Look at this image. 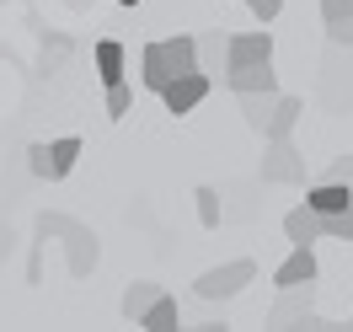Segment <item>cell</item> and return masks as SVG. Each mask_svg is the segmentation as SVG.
I'll return each mask as SVG.
<instances>
[{
	"label": "cell",
	"instance_id": "obj_12",
	"mask_svg": "<svg viewBox=\"0 0 353 332\" xmlns=\"http://www.w3.org/2000/svg\"><path fill=\"white\" fill-rule=\"evenodd\" d=\"M300 113H305V102H300V97H284V91H279V102H273V113H268L263 139H289V134H294V124H300Z\"/></svg>",
	"mask_w": 353,
	"mask_h": 332
},
{
	"label": "cell",
	"instance_id": "obj_3",
	"mask_svg": "<svg viewBox=\"0 0 353 332\" xmlns=\"http://www.w3.org/2000/svg\"><path fill=\"white\" fill-rule=\"evenodd\" d=\"M38 231H43V236H65V246H70V273H75V279H86L91 268H97V236H91L81 220L43 215V220H38Z\"/></svg>",
	"mask_w": 353,
	"mask_h": 332
},
{
	"label": "cell",
	"instance_id": "obj_26",
	"mask_svg": "<svg viewBox=\"0 0 353 332\" xmlns=\"http://www.w3.org/2000/svg\"><path fill=\"white\" fill-rule=\"evenodd\" d=\"M327 38H332V43H343V48H353V17H348V22H327Z\"/></svg>",
	"mask_w": 353,
	"mask_h": 332
},
{
	"label": "cell",
	"instance_id": "obj_23",
	"mask_svg": "<svg viewBox=\"0 0 353 332\" xmlns=\"http://www.w3.org/2000/svg\"><path fill=\"white\" fill-rule=\"evenodd\" d=\"M27 166H32V177L54 182V155H48V145H32V150H27Z\"/></svg>",
	"mask_w": 353,
	"mask_h": 332
},
{
	"label": "cell",
	"instance_id": "obj_24",
	"mask_svg": "<svg viewBox=\"0 0 353 332\" xmlns=\"http://www.w3.org/2000/svg\"><path fill=\"white\" fill-rule=\"evenodd\" d=\"M353 0H321V22H348Z\"/></svg>",
	"mask_w": 353,
	"mask_h": 332
},
{
	"label": "cell",
	"instance_id": "obj_18",
	"mask_svg": "<svg viewBox=\"0 0 353 332\" xmlns=\"http://www.w3.org/2000/svg\"><path fill=\"white\" fill-rule=\"evenodd\" d=\"M193 204H199V225L203 231H220V188H209V182H199V188H193Z\"/></svg>",
	"mask_w": 353,
	"mask_h": 332
},
{
	"label": "cell",
	"instance_id": "obj_28",
	"mask_svg": "<svg viewBox=\"0 0 353 332\" xmlns=\"http://www.w3.org/2000/svg\"><path fill=\"white\" fill-rule=\"evenodd\" d=\"M348 327H353V322H348Z\"/></svg>",
	"mask_w": 353,
	"mask_h": 332
},
{
	"label": "cell",
	"instance_id": "obj_8",
	"mask_svg": "<svg viewBox=\"0 0 353 332\" xmlns=\"http://www.w3.org/2000/svg\"><path fill=\"white\" fill-rule=\"evenodd\" d=\"M273 284L289 289V284H316V252L310 246H289V257L273 268Z\"/></svg>",
	"mask_w": 353,
	"mask_h": 332
},
{
	"label": "cell",
	"instance_id": "obj_6",
	"mask_svg": "<svg viewBox=\"0 0 353 332\" xmlns=\"http://www.w3.org/2000/svg\"><path fill=\"white\" fill-rule=\"evenodd\" d=\"M263 182H305V155L294 150L289 139H268V155H263Z\"/></svg>",
	"mask_w": 353,
	"mask_h": 332
},
{
	"label": "cell",
	"instance_id": "obj_17",
	"mask_svg": "<svg viewBox=\"0 0 353 332\" xmlns=\"http://www.w3.org/2000/svg\"><path fill=\"white\" fill-rule=\"evenodd\" d=\"M241 102V118H246V129H268V113H273V102H279V91H241L236 97Z\"/></svg>",
	"mask_w": 353,
	"mask_h": 332
},
{
	"label": "cell",
	"instance_id": "obj_25",
	"mask_svg": "<svg viewBox=\"0 0 353 332\" xmlns=\"http://www.w3.org/2000/svg\"><path fill=\"white\" fill-rule=\"evenodd\" d=\"M327 182H353V155H337L327 166Z\"/></svg>",
	"mask_w": 353,
	"mask_h": 332
},
{
	"label": "cell",
	"instance_id": "obj_4",
	"mask_svg": "<svg viewBox=\"0 0 353 332\" xmlns=\"http://www.w3.org/2000/svg\"><path fill=\"white\" fill-rule=\"evenodd\" d=\"M268 327H327V322H316V289L289 284L279 295V306L268 311Z\"/></svg>",
	"mask_w": 353,
	"mask_h": 332
},
{
	"label": "cell",
	"instance_id": "obj_5",
	"mask_svg": "<svg viewBox=\"0 0 353 332\" xmlns=\"http://www.w3.org/2000/svg\"><path fill=\"white\" fill-rule=\"evenodd\" d=\"M209 86H214V75H209V70H188V75H176L172 86H161V102H166V113L182 118V113H193L203 97H209Z\"/></svg>",
	"mask_w": 353,
	"mask_h": 332
},
{
	"label": "cell",
	"instance_id": "obj_11",
	"mask_svg": "<svg viewBox=\"0 0 353 332\" xmlns=\"http://www.w3.org/2000/svg\"><path fill=\"white\" fill-rule=\"evenodd\" d=\"M284 236L289 246H310V242H321V215L310 209V204H294L284 215Z\"/></svg>",
	"mask_w": 353,
	"mask_h": 332
},
{
	"label": "cell",
	"instance_id": "obj_13",
	"mask_svg": "<svg viewBox=\"0 0 353 332\" xmlns=\"http://www.w3.org/2000/svg\"><path fill=\"white\" fill-rule=\"evenodd\" d=\"M91 59H97V75H102V86H108V81H123V75H129V54H123V43H118V38H102V43L91 48Z\"/></svg>",
	"mask_w": 353,
	"mask_h": 332
},
{
	"label": "cell",
	"instance_id": "obj_19",
	"mask_svg": "<svg viewBox=\"0 0 353 332\" xmlns=\"http://www.w3.org/2000/svg\"><path fill=\"white\" fill-rule=\"evenodd\" d=\"M48 155H54V182L70 177V172H75V161H81V139L65 134V139H54V145H48Z\"/></svg>",
	"mask_w": 353,
	"mask_h": 332
},
{
	"label": "cell",
	"instance_id": "obj_21",
	"mask_svg": "<svg viewBox=\"0 0 353 332\" xmlns=\"http://www.w3.org/2000/svg\"><path fill=\"white\" fill-rule=\"evenodd\" d=\"M321 236H332V242H353V209L321 215Z\"/></svg>",
	"mask_w": 353,
	"mask_h": 332
},
{
	"label": "cell",
	"instance_id": "obj_10",
	"mask_svg": "<svg viewBox=\"0 0 353 332\" xmlns=\"http://www.w3.org/2000/svg\"><path fill=\"white\" fill-rule=\"evenodd\" d=\"M305 204L316 209V215H337V209H353V182H310Z\"/></svg>",
	"mask_w": 353,
	"mask_h": 332
},
{
	"label": "cell",
	"instance_id": "obj_14",
	"mask_svg": "<svg viewBox=\"0 0 353 332\" xmlns=\"http://www.w3.org/2000/svg\"><path fill=\"white\" fill-rule=\"evenodd\" d=\"M139 327H145V332H172V327H182L176 295H155L150 306H145V316H139Z\"/></svg>",
	"mask_w": 353,
	"mask_h": 332
},
{
	"label": "cell",
	"instance_id": "obj_2",
	"mask_svg": "<svg viewBox=\"0 0 353 332\" xmlns=\"http://www.w3.org/2000/svg\"><path fill=\"white\" fill-rule=\"evenodd\" d=\"M252 279H257V263H252V257H230V263H220V268H203L199 279H193V295H199V300H230V295H241Z\"/></svg>",
	"mask_w": 353,
	"mask_h": 332
},
{
	"label": "cell",
	"instance_id": "obj_22",
	"mask_svg": "<svg viewBox=\"0 0 353 332\" xmlns=\"http://www.w3.org/2000/svg\"><path fill=\"white\" fill-rule=\"evenodd\" d=\"M236 6H246V11L257 17V27L279 22V11H284V0H236Z\"/></svg>",
	"mask_w": 353,
	"mask_h": 332
},
{
	"label": "cell",
	"instance_id": "obj_27",
	"mask_svg": "<svg viewBox=\"0 0 353 332\" xmlns=\"http://www.w3.org/2000/svg\"><path fill=\"white\" fill-rule=\"evenodd\" d=\"M118 6H139V0H118Z\"/></svg>",
	"mask_w": 353,
	"mask_h": 332
},
{
	"label": "cell",
	"instance_id": "obj_16",
	"mask_svg": "<svg viewBox=\"0 0 353 332\" xmlns=\"http://www.w3.org/2000/svg\"><path fill=\"white\" fill-rule=\"evenodd\" d=\"M225 59H230V32H199V70L220 75Z\"/></svg>",
	"mask_w": 353,
	"mask_h": 332
},
{
	"label": "cell",
	"instance_id": "obj_15",
	"mask_svg": "<svg viewBox=\"0 0 353 332\" xmlns=\"http://www.w3.org/2000/svg\"><path fill=\"white\" fill-rule=\"evenodd\" d=\"M155 295H166V289L155 284V279H134V284L123 289V300H118V311H123V316H129L134 327H139V316H145V306H150Z\"/></svg>",
	"mask_w": 353,
	"mask_h": 332
},
{
	"label": "cell",
	"instance_id": "obj_20",
	"mask_svg": "<svg viewBox=\"0 0 353 332\" xmlns=\"http://www.w3.org/2000/svg\"><path fill=\"white\" fill-rule=\"evenodd\" d=\"M134 113V86H129V75L123 81H108V118H129Z\"/></svg>",
	"mask_w": 353,
	"mask_h": 332
},
{
	"label": "cell",
	"instance_id": "obj_1",
	"mask_svg": "<svg viewBox=\"0 0 353 332\" xmlns=\"http://www.w3.org/2000/svg\"><path fill=\"white\" fill-rule=\"evenodd\" d=\"M188 70H199V38H193V32L155 38V43H145V54H139V86L161 91V86H172L176 75H188Z\"/></svg>",
	"mask_w": 353,
	"mask_h": 332
},
{
	"label": "cell",
	"instance_id": "obj_9",
	"mask_svg": "<svg viewBox=\"0 0 353 332\" xmlns=\"http://www.w3.org/2000/svg\"><path fill=\"white\" fill-rule=\"evenodd\" d=\"M225 86L236 91H279V70H273V59L268 65H236V70H225Z\"/></svg>",
	"mask_w": 353,
	"mask_h": 332
},
{
	"label": "cell",
	"instance_id": "obj_7",
	"mask_svg": "<svg viewBox=\"0 0 353 332\" xmlns=\"http://www.w3.org/2000/svg\"><path fill=\"white\" fill-rule=\"evenodd\" d=\"M268 59H273V32H268V27L230 32V59H225V70H236V65H268Z\"/></svg>",
	"mask_w": 353,
	"mask_h": 332
}]
</instances>
